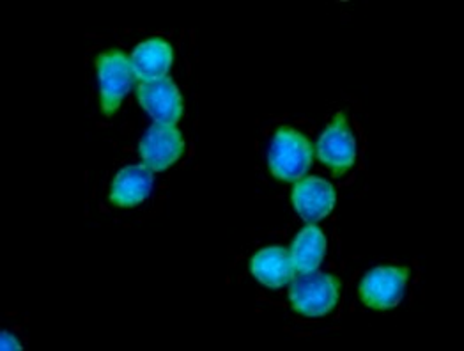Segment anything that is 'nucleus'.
I'll return each mask as SVG.
<instances>
[{"mask_svg":"<svg viewBox=\"0 0 464 351\" xmlns=\"http://www.w3.org/2000/svg\"><path fill=\"white\" fill-rule=\"evenodd\" d=\"M339 289L341 278L335 275L296 273L291 280L289 302L295 311L309 317H319L334 311L339 302Z\"/></svg>","mask_w":464,"mask_h":351,"instance_id":"obj_1","label":"nucleus"},{"mask_svg":"<svg viewBox=\"0 0 464 351\" xmlns=\"http://www.w3.org/2000/svg\"><path fill=\"white\" fill-rule=\"evenodd\" d=\"M312 156L314 150L309 139L295 128L282 126L271 142V174L282 181H298L309 171Z\"/></svg>","mask_w":464,"mask_h":351,"instance_id":"obj_2","label":"nucleus"},{"mask_svg":"<svg viewBox=\"0 0 464 351\" xmlns=\"http://www.w3.org/2000/svg\"><path fill=\"white\" fill-rule=\"evenodd\" d=\"M96 70L102 89V111L105 116H112L135 82L131 59L121 50H111L98 57Z\"/></svg>","mask_w":464,"mask_h":351,"instance_id":"obj_3","label":"nucleus"},{"mask_svg":"<svg viewBox=\"0 0 464 351\" xmlns=\"http://www.w3.org/2000/svg\"><path fill=\"white\" fill-rule=\"evenodd\" d=\"M408 277L406 267H378L363 277L358 295L367 307L392 309L402 300Z\"/></svg>","mask_w":464,"mask_h":351,"instance_id":"obj_4","label":"nucleus"},{"mask_svg":"<svg viewBox=\"0 0 464 351\" xmlns=\"http://www.w3.org/2000/svg\"><path fill=\"white\" fill-rule=\"evenodd\" d=\"M319 160L335 176L346 174L356 160V141L349 128L346 112H339L317 142Z\"/></svg>","mask_w":464,"mask_h":351,"instance_id":"obj_5","label":"nucleus"},{"mask_svg":"<svg viewBox=\"0 0 464 351\" xmlns=\"http://www.w3.org/2000/svg\"><path fill=\"white\" fill-rule=\"evenodd\" d=\"M137 98L140 107L160 124L176 126L183 114V98L172 78L140 82L137 87Z\"/></svg>","mask_w":464,"mask_h":351,"instance_id":"obj_6","label":"nucleus"},{"mask_svg":"<svg viewBox=\"0 0 464 351\" xmlns=\"http://www.w3.org/2000/svg\"><path fill=\"white\" fill-rule=\"evenodd\" d=\"M185 151V142L176 126L155 122L140 139V156L144 165L155 172L167 171Z\"/></svg>","mask_w":464,"mask_h":351,"instance_id":"obj_7","label":"nucleus"},{"mask_svg":"<svg viewBox=\"0 0 464 351\" xmlns=\"http://www.w3.org/2000/svg\"><path fill=\"white\" fill-rule=\"evenodd\" d=\"M291 199L300 217L312 224L323 220L326 215L332 213L337 197L332 183L315 176H309L296 181Z\"/></svg>","mask_w":464,"mask_h":351,"instance_id":"obj_8","label":"nucleus"},{"mask_svg":"<svg viewBox=\"0 0 464 351\" xmlns=\"http://www.w3.org/2000/svg\"><path fill=\"white\" fill-rule=\"evenodd\" d=\"M153 190V171L146 165H130L117 172L111 200L119 208H133Z\"/></svg>","mask_w":464,"mask_h":351,"instance_id":"obj_9","label":"nucleus"},{"mask_svg":"<svg viewBox=\"0 0 464 351\" xmlns=\"http://www.w3.org/2000/svg\"><path fill=\"white\" fill-rule=\"evenodd\" d=\"M130 59L137 80L153 82L167 77L172 66V46L165 39H148L135 48Z\"/></svg>","mask_w":464,"mask_h":351,"instance_id":"obj_10","label":"nucleus"},{"mask_svg":"<svg viewBox=\"0 0 464 351\" xmlns=\"http://www.w3.org/2000/svg\"><path fill=\"white\" fill-rule=\"evenodd\" d=\"M252 275L266 288L278 289L295 277L291 252L284 247H268L252 258Z\"/></svg>","mask_w":464,"mask_h":351,"instance_id":"obj_11","label":"nucleus"},{"mask_svg":"<svg viewBox=\"0 0 464 351\" xmlns=\"http://www.w3.org/2000/svg\"><path fill=\"white\" fill-rule=\"evenodd\" d=\"M326 254V238L323 231L309 224L293 241L291 261L296 273L315 272Z\"/></svg>","mask_w":464,"mask_h":351,"instance_id":"obj_12","label":"nucleus"},{"mask_svg":"<svg viewBox=\"0 0 464 351\" xmlns=\"http://www.w3.org/2000/svg\"><path fill=\"white\" fill-rule=\"evenodd\" d=\"M2 350H22V345L9 334V332H2Z\"/></svg>","mask_w":464,"mask_h":351,"instance_id":"obj_13","label":"nucleus"}]
</instances>
